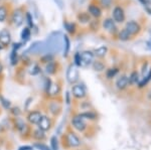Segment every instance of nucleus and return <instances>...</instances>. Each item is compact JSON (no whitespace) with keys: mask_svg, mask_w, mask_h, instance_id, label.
Here are the masks:
<instances>
[{"mask_svg":"<svg viewBox=\"0 0 151 150\" xmlns=\"http://www.w3.org/2000/svg\"><path fill=\"white\" fill-rule=\"evenodd\" d=\"M117 74H118V70H117L116 67H112V69H109L108 71H107L106 76L108 79H112V78H114Z\"/></svg>","mask_w":151,"mask_h":150,"instance_id":"nucleus-20","label":"nucleus"},{"mask_svg":"<svg viewBox=\"0 0 151 150\" xmlns=\"http://www.w3.org/2000/svg\"><path fill=\"white\" fill-rule=\"evenodd\" d=\"M107 52H108V48H107V47L103 45V47H100L99 48H97V50H95V55L99 57H103L106 55Z\"/></svg>","mask_w":151,"mask_h":150,"instance_id":"nucleus-16","label":"nucleus"},{"mask_svg":"<svg viewBox=\"0 0 151 150\" xmlns=\"http://www.w3.org/2000/svg\"><path fill=\"white\" fill-rule=\"evenodd\" d=\"M19 150H32V147L31 146H22L19 148Z\"/></svg>","mask_w":151,"mask_h":150,"instance_id":"nucleus-40","label":"nucleus"},{"mask_svg":"<svg viewBox=\"0 0 151 150\" xmlns=\"http://www.w3.org/2000/svg\"><path fill=\"white\" fill-rule=\"evenodd\" d=\"M26 18H27L28 20V24L30 26H32V22H31V15L29 13H26Z\"/></svg>","mask_w":151,"mask_h":150,"instance_id":"nucleus-39","label":"nucleus"},{"mask_svg":"<svg viewBox=\"0 0 151 150\" xmlns=\"http://www.w3.org/2000/svg\"><path fill=\"white\" fill-rule=\"evenodd\" d=\"M128 78H129V84L130 85H136L139 82V76H138L137 72H132Z\"/></svg>","mask_w":151,"mask_h":150,"instance_id":"nucleus-14","label":"nucleus"},{"mask_svg":"<svg viewBox=\"0 0 151 150\" xmlns=\"http://www.w3.org/2000/svg\"><path fill=\"white\" fill-rule=\"evenodd\" d=\"M67 141L70 147H78L81 145V140L75 133H69L67 136Z\"/></svg>","mask_w":151,"mask_h":150,"instance_id":"nucleus-6","label":"nucleus"},{"mask_svg":"<svg viewBox=\"0 0 151 150\" xmlns=\"http://www.w3.org/2000/svg\"><path fill=\"white\" fill-rule=\"evenodd\" d=\"M142 1H143V3H144V4H147V3H149L151 0H142Z\"/></svg>","mask_w":151,"mask_h":150,"instance_id":"nucleus-41","label":"nucleus"},{"mask_svg":"<svg viewBox=\"0 0 151 150\" xmlns=\"http://www.w3.org/2000/svg\"><path fill=\"white\" fill-rule=\"evenodd\" d=\"M15 123H16V126H17L18 129L20 130L21 132H22V130H23L24 128H25V126H26L25 123H24L23 121H22V120H20V119H17V120H16V122H15Z\"/></svg>","mask_w":151,"mask_h":150,"instance_id":"nucleus-30","label":"nucleus"},{"mask_svg":"<svg viewBox=\"0 0 151 150\" xmlns=\"http://www.w3.org/2000/svg\"><path fill=\"white\" fill-rule=\"evenodd\" d=\"M75 62L77 66H81V54H77L75 55Z\"/></svg>","mask_w":151,"mask_h":150,"instance_id":"nucleus-36","label":"nucleus"},{"mask_svg":"<svg viewBox=\"0 0 151 150\" xmlns=\"http://www.w3.org/2000/svg\"><path fill=\"white\" fill-rule=\"evenodd\" d=\"M103 26H104L105 29L110 31V32H112V31H115V29H116V26H115V23H114V20H113V19H111V18H108V19H106V20H104Z\"/></svg>","mask_w":151,"mask_h":150,"instance_id":"nucleus-13","label":"nucleus"},{"mask_svg":"<svg viewBox=\"0 0 151 150\" xmlns=\"http://www.w3.org/2000/svg\"><path fill=\"white\" fill-rule=\"evenodd\" d=\"M40 72V67H38L36 65H35V66H32V67H31V71H30V74L31 75H36Z\"/></svg>","mask_w":151,"mask_h":150,"instance_id":"nucleus-35","label":"nucleus"},{"mask_svg":"<svg viewBox=\"0 0 151 150\" xmlns=\"http://www.w3.org/2000/svg\"><path fill=\"white\" fill-rule=\"evenodd\" d=\"M55 1L60 8H63V7H64V0H55Z\"/></svg>","mask_w":151,"mask_h":150,"instance_id":"nucleus-38","label":"nucleus"},{"mask_svg":"<svg viewBox=\"0 0 151 150\" xmlns=\"http://www.w3.org/2000/svg\"><path fill=\"white\" fill-rule=\"evenodd\" d=\"M11 42V37H10V33L8 30L3 29L0 31V44L6 47Z\"/></svg>","mask_w":151,"mask_h":150,"instance_id":"nucleus-5","label":"nucleus"},{"mask_svg":"<svg viewBox=\"0 0 151 150\" xmlns=\"http://www.w3.org/2000/svg\"><path fill=\"white\" fill-rule=\"evenodd\" d=\"M0 100H1V104L4 106V108H5V109L10 108V103H9V101H7L6 99L3 98V97H1V98H0Z\"/></svg>","mask_w":151,"mask_h":150,"instance_id":"nucleus-33","label":"nucleus"},{"mask_svg":"<svg viewBox=\"0 0 151 150\" xmlns=\"http://www.w3.org/2000/svg\"><path fill=\"white\" fill-rule=\"evenodd\" d=\"M65 26L67 28V30L70 33H74L76 31V25L74 23H65Z\"/></svg>","mask_w":151,"mask_h":150,"instance_id":"nucleus-28","label":"nucleus"},{"mask_svg":"<svg viewBox=\"0 0 151 150\" xmlns=\"http://www.w3.org/2000/svg\"><path fill=\"white\" fill-rule=\"evenodd\" d=\"M94 60V54L91 52H84L81 54V66H89Z\"/></svg>","mask_w":151,"mask_h":150,"instance_id":"nucleus-2","label":"nucleus"},{"mask_svg":"<svg viewBox=\"0 0 151 150\" xmlns=\"http://www.w3.org/2000/svg\"><path fill=\"white\" fill-rule=\"evenodd\" d=\"M2 71V66H1V64H0V72H1Z\"/></svg>","mask_w":151,"mask_h":150,"instance_id":"nucleus-43","label":"nucleus"},{"mask_svg":"<svg viewBox=\"0 0 151 150\" xmlns=\"http://www.w3.org/2000/svg\"><path fill=\"white\" fill-rule=\"evenodd\" d=\"M126 30L128 31L130 34H136L137 32H139L140 30V26L139 24L135 21H129V22L126 24Z\"/></svg>","mask_w":151,"mask_h":150,"instance_id":"nucleus-10","label":"nucleus"},{"mask_svg":"<svg viewBox=\"0 0 151 150\" xmlns=\"http://www.w3.org/2000/svg\"><path fill=\"white\" fill-rule=\"evenodd\" d=\"M72 124L75 129H77L78 131H81V132L84 131L87 128V125H86V123H85V121L83 120V118L80 117V116H76V117L73 118Z\"/></svg>","mask_w":151,"mask_h":150,"instance_id":"nucleus-1","label":"nucleus"},{"mask_svg":"<svg viewBox=\"0 0 151 150\" xmlns=\"http://www.w3.org/2000/svg\"><path fill=\"white\" fill-rule=\"evenodd\" d=\"M50 145H52V150H58V138L55 136L52 137V139H50Z\"/></svg>","mask_w":151,"mask_h":150,"instance_id":"nucleus-27","label":"nucleus"},{"mask_svg":"<svg viewBox=\"0 0 151 150\" xmlns=\"http://www.w3.org/2000/svg\"><path fill=\"white\" fill-rule=\"evenodd\" d=\"M10 60H11V64L12 65H15L16 62H17V54H16L15 50H13V52H11Z\"/></svg>","mask_w":151,"mask_h":150,"instance_id":"nucleus-31","label":"nucleus"},{"mask_svg":"<svg viewBox=\"0 0 151 150\" xmlns=\"http://www.w3.org/2000/svg\"><path fill=\"white\" fill-rule=\"evenodd\" d=\"M40 118H41L40 112H38V111H35V112H31L30 114L28 115L27 120L31 123V124H38Z\"/></svg>","mask_w":151,"mask_h":150,"instance_id":"nucleus-12","label":"nucleus"},{"mask_svg":"<svg viewBox=\"0 0 151 150\" xmlns=\"http://www.w3.org/2000/svg\"><path fill=\"white\" fill-rule=\"evenodd\" d=\"M112 3V0H101V4L104 7H109Z\"/></svg>","mask_w":151,"mask_h":150,"instance_id":"nucleus-37","label":"nucleus"},{"mask_svg":"<svg viewBox=\"0 0 151 150\" xmlns=\"http://www.w3.org/2000/svg\"><path fill=\"white\" fill-rule=\"evenodd\" d=\"M12 21L16 26H20L23 23V13L20 9H16L12 15Z\"/></svg>","mask_w":151,"mask_h":150,"instance_id":"nucleus-8","label":"nucleus"},{"mask_svg":"<svg viewBox=\"0 0 151 150\" xmlns=\"http://www.w3.org/2000/svg\"><path fill=\"white\" fill-rule=\"evenodd\" d=\"M35 138L37 139V140H42L43 138H45V131L40 129V128H38L37 130H35Z\"/></svg>","mask_w":151,"mask_h":150,"instance_id":"nucleus-21","label":"nucleus"},{"mask_svg":"<svg viewBox=\"0 0 151 150\" xmlns=\"http://www.w3.org/2000/svg\"><path fill=\"white\" fill-rule=\"evenodd\" d=\"M50 126H52V122L48 119L47 116H41L40 122H38V127L40 129L43 130V131H47V130L50 129Z\"/></svg>","mask_w":151,"mask_h":150,"instance_id":"nucleus-9","label":"nucleus"},{"mask_svg":"<svg viewBox=\"0 0 151 150\" xmlns=\"http://www.w3.org/2000/svg\"><path fill=\"white\" fill-rule=\"evenodd\" d=\"M35 148H37V149H40V150H50L47 146V145L41 144V143H36V144H35Z\"/></svg>","mask_w":151,"mask_h":150,"instance_id":"nucleus-34","label":"nucleus"},{"mask_svg":"<svg viewBox=\"0 0 151 150\" xmlns=\"http://www.w3.org/2000/svg\"><path fill=\"white\" fill-rule=\"evenodd\" d=\"M64 42H65V54L64 55L67 57L68 54H69V50H70V39L67 35L64 36Z\"/></svg>","mask_w":151,"mask_h":150,"instance_id":"nucleus-22","label":"nucleus"},{"mask_svg":"<svg viewBox=\"0 0 151 150\" xmlns=\"http://www.w3.org/2000/svg\"><path fill=\"white\" fill-rule=\"evenodd\" d=\"M79 116L82 118H87V119H91V120L96 119V114H94V113H92V112L82 113V114H80Z\"/></svg>","mask_w":151,"mask_h":150,"instance_id":"nucleus-23","label":"nucleus"},{"mask_svg":"<svg viewBox=\"0 0 151 150\" xmlns=\"http://www.w3.org/2000/svg\"><path fill=\"white\" fill-rule=\"evenodd\" d=\"M113 18L116 22H123L125 19V14L121 7H115L113 10Z\"/></svg>","mask_w":151,"mask_h":150,"instance_id":"nucleus-7","label":"nucleus"},{"mask_svg":"<svg viewBox=\"0 0 151 150\" xmlns=\"http://www.w3.org/2000/svg\"><path fill=\"white\" fill-rule=\"evenodd\" d=\"M72 93L77 99H83L86 96V89L82 85H75L72 89Z\"/></svg>","mask_w":151,"mask_h":150,"instance_id":"nucleus-4","label":"nucleus"},{"mask_svg":"<svg viewBox=\"0 0 151 150\" xmlns=\"http://www.w3.org/2000/svg\"><path fill=\"white\" fill-rule=\"evenodd\" d=\"M148 47H149V48L151 50V39L149 40V42H148Z\"/></svg>","mask_w":151,"mask_h":150,"instance_id":"nucleus-42","label":"nucleus"},{"mask_svg":"<svg viewBox=\"0 0 151 150\" xmlns=\"http://www.w3.org/2000/svg\"><path fill=\"white\" fill-rule=\"evenodd\" d=\"M29 37H30V30H29V28L26 27V28H24L22 30V32H21V38L25 42Z\"/></svg>","mask_w":151,"mask_h":150,"instance_id":"nucleus-24","label":"nucleus"},{"mask_svg":"<svg viewBox=\"0 0 151 150\" xmlns=\"http://www.w3.org/2000/svg\"><path fill=\"white\" fill-rule=\"evenodd\" d=\"M89 12L95 17H99L101 16V9L99 7L95 6V5H90L89 6Z\"/></svg>","mask_w":151,"mask_h":150,"instance_id":"nucleus-15","label":"nucleus"},{"mask_svg":"<svg viewBox=\"0 0 151 150\" xmlns=\"http://www.w3.org/2000/svg\"><path fill=\"white\" fill-rule=\"evenodd\" d=\"M129 85V78L125 75L121 76L120 78L116 81V87L119 89V90H124L128 87Z\"/></svg>","mask_w":151,"mask_h":150,"instance_id":"nucleus-11","label":"nucleus"},{"mask_svg":"<svg viewBox=\"0 0 151 150\" xmlns=\"http://www.w3.org/2000/svg\"><path fill=\"white\" fill-rule=\"evenodd\" d=\"M47 93L52 96L58 95V94L60 93V87H58V85H52V86L50 87V89L47 90Z\"/></svg>","mask_w":151,"mask_h":150,"instance_id":"nucleus-17","label":"nucleus"},{"mask_svg":"<svg viewBox=\"0 0 151 150\" xmlns=\"http://www.w3.org/2000/svg\"><path fill=\"white\" fill-rule=\"evenodd\" d=\"M93 69L96 72H102V71H104V70H105V66H104L103 62H94Z\"/></svg>","mask_w":151,"mask_h":150,"instance_id":"nucleus-18","label":"nucleus"},{"mask_svg":"<svg viewBox=\"0 0 151 150\" xmlns=\"http://www.w3.org/2000/svg\"><path fill=\"white\" fill-rule=\"evenodd\" d=\"M7 15V10L5 7L0 6V21H4Z\"/></svg>","mask_w":151,"mask_h":150,"instance_id":"nucleus-26","label":"nucleus"},{"mask_svg":"<svg viewBox=\"0 0 151 150\" xmlns=\"http://www.w3.org/2000/svg\"><path fill=\"white\" fill-rule=\"evenodd\" d=\"M53 60V57L52 55H45V57H41V60H42L43 62H52Z\"/></svg>","mask_w":151,"mask_h":150,"instance_id":"nucleus-32","label":"nucleus"},{"mask_svg":"<svg viewBox=\"0 0 151 150\" xmlns=\"http://www.w3.org/2000/svg\"><path fill=\"white\" fill-rule=\"evenodd\" d=\"M130 36H131V34L126 29H123L120 33H119V38H120L121 40H124V42H125V40H128L129 38H130Z\"/></svg>","mask_w":151,"mask_h":150,"instance_id":"nucleus-19","label":"nucleus"},{"mask_svg":"<svg viewBox=\"0 0 151 150\" xmlns=\"http://www.w3.org/2000/svg\"><path fill=\"white\" fill-rule=\"evenodd\" d=\"M78 18H79V20H80V21H82L83 23H86V22H88V21L90 20L89 15H88L87 13H82L81 15L78 16Z\"/></svg>","mask_w":151,"mask_h":150,"instance_id":"nucleus-29","label":"nucleus"},{"mask_svg":"<svg viewBox=\"0 0 151 150\" xmlns=\"http://www.w3.org/2000/svg\"><path fill=\"white\" fill-rule=\"evenodd\" d=\"M45 70H47V74L52 75V74H53V72H55V65L53 64L52 62H48L47 67H45Z\"/></svg>","mask_w":151,"mask_h":150,"instance_id":"nucleus-25","label":"nucleus"},{"mask_svg":"<svg viewBox=\"0 0 151 150\" xmlns=\"http://www.w3.org/2000/svg\"><path fill=\"white\" fill-rule=\"evenodd\" d=\"M67 78H68V81L70 82V84L73 83H76L79 79V72L78 70L76 69L75 67L70 66L68 70V72H67Z\"/></svg>","mask_w":151,"mask_h":150,"instance_id":"nucleus-3","label":"nucleus"}]
</instances>
